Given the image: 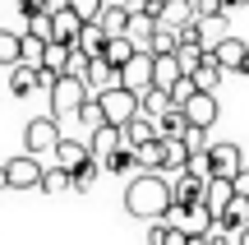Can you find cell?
Wrapping results in <instances>:
<instances>
[{"instance_id":"cell-28","label":"cell","mask_w":249,"mask_h":245,"mask_svg":"<svg viewBox=\"0 0 249 245\" xmlns=\"http://www.w3.org/2000/svg\"><path fill=\"white\" fill-rule=\"evenodd\" d=\"M65 65H70V46L51 42V46H46V56H42V70L55 74V79H65Z\"/></svg>"},{"instance_id":"cell-10","label":"cell","mask_w":249,"mask_h":245,"mask_svg":"<svg viewBox=\"0 0 249 245\" xmlns=\"http://www.w3.org/2000/svg\"><path fill=\"white\" fill-rule=\"evenodd\" d=\"M157 23H161V28H171V33H180V28L198 23V5H194V0H161Z\"/></svg>"},{"instance_id":"cell-7","label":"cell","mask_w":249,"mask_h":245,"mask_svg":"<svg viewBox=\"0 0 249 245\" xmlns=\"http://www.w3.org/2000/svg\"><path fill=\"white\" fill-rule=\"evenodd\" d=\"M42 171L46 167L37 162V157H9L5 162V181H9V190H37V185H42Z\"/></svg>"},{"instance_id":"cell-14","label":"cell","mask_w":249,"mask_h":245,"mask_svg":"<svg viewBox=\"0 0 249 245\" xmlns=\"http://www.w3.org/2000/svg\"><path fill=\"white\" fill-rule=\"evenodd\" d=\"M180 79H189V74L180 70L176 56H152V88H157V93H171Z\"/></svg>"},{"instance_id":"cell-9","label":"cell","mask_w":249,"mask_h":245,"mask_svg":"<svg viewBox=\"0 0 249 245\" xmlns=\"http://www.w3.org/2000/svg\"><path fill=\"white\" fill-rule=\"evenodd\" d=\"M217 116H222V107H217V93H194V97H189V107H185V120H189L194 130H213Z\"/></svg>"},{"instance_id":"cell-18","label":"cell","mask_w":249,"mask_h":245,"mask_svg":"<svg viewBox=\"0 0 249 245\" xmlns=\"http://www.w3.org/2000/svg\"><path fill=\"white\" fill-rule=\"evenodd\" d=\"M88 148H92V157H97V162H107V157L116 153V148H124V134H120L116 125H102L97 134L88 139Z\"/></svg>"},{"instance_id":"cell-49","label":"cell","mask_w":249,"mask_h":245,"mask_svg":"<svg viewBox=\"0 0 249 245\" xmlns=\"http://www.w3.org/2000/svg\"><path fill=\"white\" fill-rule=\"evenodd\" d=\"M194 5H198V0H194Z\"/></svg>"},{"instance_id":"cell-37","label":"cell","mask_w":249,"mask_h":245,"mask_svg":"<svg viewBox=\"0 0 249 245\" xmlns=\"http://www.w3.org/2000/svg\"><path fill=\"white\" fill-rule=\"evenodd\" d=\"M134 157H139L143 171H161V139H157V144H148V148H139Z\"/></svg>"},{"instance_id":"cell-22","label":"cell","mask_w":249,"mask_h":245,"mask_svg":"<svg viewBox=\"0 0 249 245\" xmlns=\"http://www.w3.org/2000/svg\"><path fill=\"white\" fill-rule=\"evenodd\" d=\"M189 83H194L198 93H213L217 83H222V70H217V60H213V56H203V60L194 65V74H189Z\"/></svg>"},{"instance_id":"cell-8","label":"cell","mask_w":249,"mask_h":245,"mask_svg":"<svg viewBox=\"0 0 249 245\" xmlns=\"http://www.w3.org/2000/svg\"><path fill=\"white\" fill-rule=\"evenodd\" d=\"M208 56L217 60V70H222V74H226V70H235V74H240V70H245V60H249V42H240V37H231V33H226V37H222V42H217Z\"/></svg>"},{"instance_id":"cell-43","label":"cell","mask_w":249,"mask_h":245,"mask_svg":"<svg viewBox=\"0 0 249 245\" xmlns=\"http://www.w3.org/2000/svg\"><path fill=\"white\" fill-rule=\"evenodd\" d=\"M14 5L23 9V19H28V14H42V9L51 5V0H14Z\"/></svg>"},{"instance_id":"cell-27","label":"cell","mask_w":249,"mask_h":245,"mask_svg":"<svg viewBox=\"0 0 249 245\" xmlns=\"http://www.w3.org/2000/svg\"><path fill=\"white\" fill-rule=\"evenodd\" d=\"M9 93H14V97H28V93H37V70H28V65H14V70H9Z\"/></svg>"},{"instance_id":"cell-25","label":"cell","mask_w":249,"mask_h":245,"mask_svg":"<svg viewBox=\"0 0 249 245\" xmlns=\"http://www.w3.org/2000/svg\"><path fill=\"white\" fill-rule=\"evenodd\" d=\"M97 28L107 33V42H111V37H124V33H129V9H102Z\"/></svg>"},{"instance_id":"cell-30","label":"cell","mask_w":249,"mask_h":245,"mask_svg":"<svg viewBox=\"0 0 249 245\" xmlns=\"http://www.w3.org/2000/svg\"><path fill=\"white\" fill-rule=\"evenodd\" d=\"M28 37H37V42H55V23H51V14H28V28H23Z\"/></svg>"},{"instance_id":"cell-6","label":"cell","mask_w":249,"mask_h":245,"mask_svg":"<svg viewBox=\"0 0 249 245\" xmlns=\"http://www.w3.org/2000/svg\"><path fill=\"white\" fill-rule=\"evenodd\" d=\"M203 190H208V181L198 171H180L176 181H171V213H185V208H194V204H203Z\"/></svg>"},{"instance_id":"cell-19","label":"cell","mask_w":249,"mask_h":245,"mask_svg":"<svg viewBox=\"0 0 249 245\" xmlns=\"http://www.w3.org/2000/svg\"><path fill=\"white\" fill-rule=\"evenodd\" d=\"M152 33H157V19L134 14V9H129V33H124V37H129V42L139 46V51H148V46H152ZM148 56H152V51H148Z\"/></svg>"},{"instance_id":"cell-36","label":"cell","mask_w":249,"mask_h":245,"mask_svg":"<svg viewBox=\"0 0 249 245\" xmlns=\"http://www.w3.org/2000/svg\"><path fill=\"white\" fill-rule=\"evenodd\" d=\"M79 120H83V125L92 130V134H97V130L107 125V116H102V107H97V97H92V102H83V107H79Z\"/></svg>"},{"instance_id":"cell-39","label":"cell","mask_w":249,"mask_h":245,"mask_svg":"<svg viewBox=\"0 0 249 245\" xmlns=\"http://www.w3.org/2000/svg\"><path fill=\"white\" fill-rule=\"evenodd\" d=\"M198 245H235V231H231V227H222V222H213V231H208Z\"/></svg>"},{"instance_id":"cell-41","label":"cell","mask_w":249,"mask_h":245,"mask_svg":"<svg viewBox=\"0 0 249 245\" xmlns=\"http://www.w3.org/2000/svg\"><path fill=\"white\" fill-rule=\"evenodd\" d=\"M65 74H70V79H83V74H88V56L70 46V65H65Z\"/></svg>"},{"instance_id":"cell-17","label":"cell","mask_w":249,"mask_h":245,"mask_svg":"<svg viewBox=\"0 0 249 245\" xmlns=\"http://www.w3.org/2000/svg\"><path fill=\"white\" fill-rule=\"evenodd\" d=\"M231 199H235V181H208V190H203V208L213 213V218H222Z\"/></svg>"},{"instance_id":"cell-20","label":"cell","mask_w":249,"mask_h":245,"mask_svg":"<svg viewBox=\"0 0 249 245\" xmlns=\"http://www.w3.org/2000/svg\"><path fill=\"white\" fill-rule=\"evenodd\" d=\"M74 51H83L88 60H97V56L107 51V33H102L97 23H83V28H79V42H74Z\"/></svg>"},{"instance_id":"cell-33","label":"cell","mask_w":249,"mask_h":245,"mask_svg":"<svg viewBox=\"0 0 249 245\" xmlns=\"http://www.w3.org/2000/svg\"><path fill=\"white\" fill-rule=\"evenodd\" d=\"M46 46H51V42H37V37H28V33H23V56H18V65H28V70H42Z\"/></svg>"},{"instance_id":"cell-35","label":"cell","mask_w":249,"mask_h":245,"mask_svg":"<svg viewBox=\"0 0 249 245\" xmlns=\"http://www.w3.org/2000/svg\"><path fill=\"white\" fill-rule=\"evenodd\" d=\"M180 144H185V153H189V157H203V153H208V130H194V125H189Z\"/></svg>"},{"instance_id":"cell-3","label":"cell","mask_w":249,"mask_h":245,"mask_svg":"<svg viewBox=\"0 0 249 245\" xmlns=\"http://www.w3.org/2000/svg\"><path fill=\"white\" fill-rule=\"evenodd\" d=\"M83 102H92V93H88V83L83 79H55V88H51V116L55 120H65V116H79V107Z\"/></svg>"},{"instance_id":"cell-44","label":"cell","mask_w":249,"mask_h":245,"mask_svg":"<svg viewBox=\"0 0 249 245\" xmlns=\"http://www.w3.org/2000/svg\"><path fill=\"white\" fill-rule=\"evenodd\" d=\"M235 194H240V199H249V167L235 176Z\"/></svg>"},{"instance_id":"cell-13","label":"cell","mask_w":249,"mask_h":245,"mask_svg":"<svg viewBox=\"0 0 249 245\" xmlns=\"http://www.w3.org/2000/svg\"><path fill=\"white\" fill-rule=\"evenodd\" d=\"M171 218H176V227L185 231L189 241H203L208 231H213V222H217L213 213L203 208V204H194V208H185V213H171Z\"/></svg>"},{"instance_id":"cell-2","label":"cell","mask_w":249,"mask_h":245,"mask_svg":"<svg viewBox=\"0 0 249 245\" xmlns=\"http://www.w3.org/2000/svg\"><path fill=\"white\" fill-rule=\"evenodd\" d=\"M60 120L55 116H37V120H28V130H23V148H28V157H51L55 153V144H60Z\"/></svg>"},{"instance_id":"cell-34","label":"cell","mask_w":249,"mask_h":245,"mask_svg":"<svg viewBox=\"0 0 249 245\" xmlns=\"http://www.w3.org/2000/svg\"><path fill=\"white\" fill-rule=\"evenodd\" d=\"M97 176H102V162H97V157H92V162H83L79 171L70 176V181H74V190L83 194V190H92V185H97Z\"/></svg>"},{"instance_id":"cell-47","label":"cell","mask_w":249,"mask_h":245,"mask_svg":"<svg viewBox=\"0 0 249 245\" xmlns=\"http://www.w3.org/2000/svg\"><path fill=\"white\" fill-rule=\"evenodd\" d=\"M0 190H9V181H5V167H0Z\"/></svg>"},{"instance_id":"cell-31","label":"cell","mask_w":249,"mask_h":245,"mask_svg":"<svg viewBox=\"0 0 249 245\" xmlns=\"http://www.w3.org/2000/svg\"><path fill=\"white\" fill-rule=\"evenodd\" d=\"M42 190L46 194H70L74 181H70V171H60V167H46V171H42Z\"/></svg>"},{"instance_id":"cell-29","label":"cell","mask_w":249,"mask_h":245,"mask_svg":"<svg viewBox=\"0 0 249 245\" xmlns=\"http://www.w3.org/2000/svg\"><path fill=\"white\" fill-rule=\"evenodd\" d=\"M134 167H139L134 148H116V153H111L107 162H102V171H107V176H124V171H134Z\"/></svg>"},{"instance_id":"cell-12","label":"cell","mask_w":249,"mask_h":245,"mask_svg":"<svg viewBox=\"0 0 249 245\" xmlns=\"http://www.w3.org/2000/svg\"><path fill=\"white\" fill-rule=\"evenodd\" d=\"M51 157H55V167H60V171H70V176H74L83 162H92V148L83 144V139H60Z\"/></svg>"},{"instance_id":"cell-1","label":"cell","mask_w":249,"mask_h":245,"mask_svg":"<svg viewBox=\"0 0 249 245\" xmlns=\"http://www.w3.org/2000/svg\"><path fill=\"white\" fill-rule=\"evenodd\" d=\"M124 208L139 222H166L171 218V181L157 171H139L124 185Z\"/></svg>"},{"instance_id":"cell-38","label":"cell","mask_w":249,"mask_h":245,"mask_svg":"<svg viewBox=\"0 0 249 245\" xmlns=\"http://www.w3.org/2000/svg\"><path fill=\"white\" fill-rule=\"evenodd\" d=\"M194 93H198L194 83H189V79H180L176 88H171V107H176V111H185V107H189V97H194Z\"/></svg>"},{"instance_id":"cell-4","label":"cell","mask_w":249,"mask_h":245,"mask_svg":"<svg viewBox=\"0 0 249 245\" xmlns=\"http://www.w3.org/2000/svg\"><path fill=\"white\" fill-rule=\"evenodd\" d=\"M208 181H235L245 171V153L240 144H208Z\"/></svg>"},{"instance_id":"cell-24","label":"cell","mask_w":249,"mask_h":245,"mask_svg":"<svg viewBox=\"0 0 249 245\" xmlns=\"http://www.w3.org/2000/svg\"><path fill=\"white\" fill-rule=\"evenodd\" d=\"M157 125V139H185V130H189V120H185V111H176L171 107L161 120H152Z\"/></svg>"},{"instance_id":"cell-32","label":"cell","mask_w":249,"mask_h":245,"mask_svg":"<svg viewBox=\"0 0 249 245\" xmlns=\"http://www.w3.org/2000/svg\"><path fill=\"white\" fill-rule=\"evenodd\" d=\"M65 9H70V14H79L83 23H97L102 9H107V0H65Z\"/></svg>"},{"instance_id":"cell-42","label":"cell","mask_w":249,"mask_h":245,"mask_svg":"<svg viewBox=\"0 0 249 245\" xmlns=\"http://www.w3.org/2000/svg\"><path fill=\"white\" fill-rule=\"evenodd\" d=\"M166 236H171V218L166 222H148V245H166Z\"/></svg>"},{"instance_id":"cell-40","label":"cell","mask_w":249,"mask_h":245,"mask_svg":"<svg viewBox=\"0 0 249 245\" xmlns=\"http://www.w3.org/2000/svg\"><path fill=\"white\" fill-rule=\"evenodd\" d=\"M180 46H198V51H208V42H203V28H198V23L180 28Z\"/></svg>"},{"instance_id":"cell-48","label":"cell","mask_w":249,"mask_h":245,"mask_svg":"<svg viewBox=\"0 0 249 245\" xmlns=\"http://www.w3.org/2000/svg\"><path fill=\"white\" fill-rule=\"evenodd\" d=\"M139 5H148V0H134V5H129V9H139Z\"/></svg>"},{"instance_id":"cell-11","label":"cell","mask_w":249,"mask_h":245,"mask_svg":"<svg viewBox=\"0 0 249 245\" xmlns=\"http://www.w3.org/2000/svg\"><path fill=\"white\" fill-rule=\"evenodd\" d=\"M120 83H124L129 93H139V97H143V93L152 88V56H148V51H139V56H134V60L120 70Z\"/></svg>"},{"instance_id":"cell-23","label":"cell","mask_w":249,"mask_h":245,"mask_svg":"<svg viewBox=\"0 0 249 245\" xmlns=\"http://www.w3.org/2000/svg\"><path fill=\"white\" fill-rule=\"evenodd\" d=\"M171 111V93H157V88H148L139 97V116H148V120H161Z\"/></svg>"},{"instance_id":"cell-5","label":"cell","mask_w":249,"mask_h":245,"mask_svg":"<svg viewBox=\"0 0 249 245\" xmlns=\"http://www.w3.org/2000/svg\"><path fill=\"white\" fill-rule=\"evenodd\" d=\"M97 107H102V116H107V125H116V130H124L134 116H139V93H129L120 83V88H111V93H102L97 97Z\"/></svg>"},{"instance_id":"cell-26","label":"cell","mask_w":249,"mask_h":245,"mask_svg":"<svg viewBox=\"0 0 249 245\" xmlns=\"http://www.w3.org/2000/svg\"><path fill=\"white\" fill-rule=\"evenodd\" d=\"M18 56H23V33H9V28H0V65H9V70H14Z\"/></svg>"},{"instance_id":"cell-15","label":"cell","mask_w":249,"mask_h":245,"mask_svg":"<svg viewBox=\"0 0 249 245\" xmlns=\"http://www.w3.org/2000/svg\"><path fill=\"white\" fill-rule=\"evenodd\" d=\"M83 83H88V93L97 88V97H102V93L120 88V70H111V65L97 56V60H88V74H83Z\"/></svg>"},{"instance_id":"cell-21","label":"cell","mask_w":249,"mask_h":245,"mask_svg":"<svg viewBox=\"0 0 249 245\" xmlns=\"http://www.w3.org/2000/svg\"><path fill=\"white\" fill-rule=\"evenodd\" d=\"M134 56H139V46H134L129 37H111V42H107V51H102V60H107L111 70H124Z\"/></svg>"},{"instance_id":"cell-16","label":"cell","mask_w":249,"mask_h":245,"mask_svg":"<svg viewBox=\"0 0 249 245\" xmlns=\"http://www.w3.org/2000/svg\"><path fill=\"white\" fill-rule=\"evenodd\" d=\"M120 134H124V148H134V153H139V148H148V144H157V125H152L148 116H134Z\"/></svg>"},{"instance_id":"cell-46","label":"cell","mask_w":249,"mask_h":245,"mask_svg":"<svg viewBox=\"0 0 249 245\" xmlns=\"http://www.w3.org/2000/svg\"><path fill=\"white\" fill-rule=\"evenodd\" d=\"M235 245H249V227H240V231H235Z\"/></svg>"},{"instance_id":"cell-45","label":"cell","mask_w":249,"mask_h":245,"mask_svg":"<svg viewBox=\"0 0 249 245\" xmlns=\"http://www.w3.org/2000/svg\"><path fill=\"white\" fill-rule=\"evenodd\" d=\"M249 0H222V9H245Z\"/></svg>"}]
</instances>
